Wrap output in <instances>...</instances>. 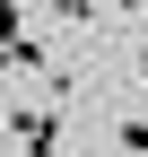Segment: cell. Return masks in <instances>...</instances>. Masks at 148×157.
Masks as SVG:
<instances>
[{
	"mask_svg": "<svg viewBox=\"0 0 148 157\" xmlns=\"http://www.w3.org/2000/svg\"><path fill=\"white\" fill-rule=\"evenodd\" d=\"M0 131L17 140V157H61V105H9Z\"/></svg>",
	"mask_w": 148,
	"mask_h": 157,
	"instance_id": "obj_1",
	"label": "cell"
},
{
	"mask_svg": "<svg viewBox=\"0 0 148 157\" xmlns=\"http://www.w3.org/2000/svg\"><path fill=\"white\" fill-rule=\"evenodd\" d=\"M139 78H148V44H139Z\"/></svg>",
	"mask_w": 148,
	"mask_h": 157,
	"instance_id": "obj_3",
	"label": "cell"
},
{
	"mask_svg": "<svg viewBox=\"0 0 148 157\" xmlns=\"http://www.w3.org/2000/svg\"><path fill=\"white\" fill-rule=\"evenodd\" d=\"M113 140H122V148H131V157H148V122H122V131H113Z\"/></svg>",
	"mask_w": 148,
	"mask_h": 157,
	"instance_id": "obj_2",
	"label": "cell"
}]
</instances>
